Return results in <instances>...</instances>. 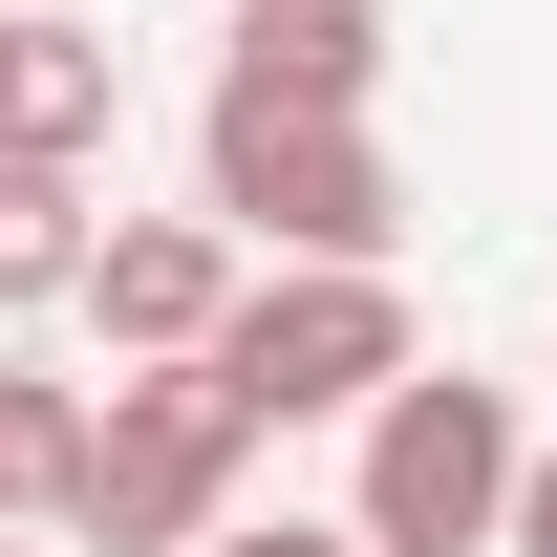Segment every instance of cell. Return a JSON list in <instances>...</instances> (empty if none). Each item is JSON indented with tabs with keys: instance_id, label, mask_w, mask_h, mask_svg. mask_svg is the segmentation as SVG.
Masks as SVG:
<instances>
[{
	"instance_id": "obj_2",
	"label": "cell",
	"mask_w": 557,
	"mask_h": 557,
	"mask_svg": "<svg viewBox=\"0 0 557 557\" xmlns=\"http://www.w3.org/2000/svg\"><path fill=\"white\" fill-rule=\"evenodd\" d=\"M429 364V322H408V278H344V258H258L236 300H214V344H194V386L236 429H364V386H408Z\"/></svg>"
},
{
	"instance_id": "obj_3",
	"label": "cell",
	"mask_w": 557,
	"mask_h": 557,
	"mask_svg": "<svg viewBox=\"0 0 557 557\" xmlns=\"http://www.w3.org/2000/svg\"><path fill=\"white\" fill-rule=\"evenodd\" d=\"M236 472H258V429L214 408L194 364H108V408H86L44 536H65V557H194L214 515H236Z\"/></svg>"
},
{
	"instance_id": "obj_6",
	"label": "cell",
	"mask_w": 557,
	"mask_h": 557,
	"mask_svg": "<svg viewBox=\"0 0 557 557\" xmlns=\"http://www.w3.org/2000/svg\"><path fill=\"white\" fill-rule=\"evenodd\" d=\"M129 129V44L108 22H65V0H0V150H108Z\"/></svg>"
},
{
	"instance_id": "obj_10",
	"label": "cell",
	"mask_w": 557,
	"mask_h": 557,
	"mask_svg": "<svg viewBox=\"0 0 557 557\" xmlns=\"http://www.w3.org/2000/svg\"><path fill=\"white\" fill-rule=\"evenodd\" d=\"M194 557H364V536H344V515H214Z\"/></svg>"
},
{
	"instance_id": "obj_11",
	"label": "cell",
	"mask_w": 557,
	"mask_h": 557,
	"mask_svg": "<svg viewBox=\"0 0 557 557\" xmlns=\"http://www.w3.org/2000/svg\"><path fill=\"white\" fill-rule=\"evenodd\" d=\"M493 557H557V450H515V515H493Z\"/></svg>"
},
{
	"instance_id": "obj_12",
	"label": "cell",
	"mask_w": 557,
	"mask_h": 557,
	"mask_svg": "<svg viewBox=\"0 0 557 557\" xmlns=\"http://www.w3.org/2000/svg\"><path fill=\"white\" fill-rule=\"evenodd\" d=\"M0 557H65V536H0Z\"/></svg>"
},
{
	"instance_id": "obj_9",
	"label": "cell",
	"mask_w": 557,
	"mask_h": 557,
	"mask_svg": "<svg viewBox=\"0 0 557 557\" xmlns=\"http://www.w3.org/2000/svg\"><path fill=\"white\" fill-rule=\"evenodd\" d=\"M65 450H86V386H44V364L0 344V536H44V515H65Z\"/></svg>"
},
{
	"instance_id": "obj_1",
	"label": "cell",
	"mask_w": 557,
	"mask_h": 557,
	"mask_svg": "<svg viewBox=\"0 0 557 557\" xmlns=\"http://www.w3.org/2000/svg\"><path fill=\"white\" fill-rule=\"evenodd\" d=\"M194 214L236 236V258H344V278L408 258V172H386V129H364V108H258V86L194 108Z\"/></svg>"
},
{
	"instance_id": "obj_7",
	"label": "cell",
	"mask_w": 557,
	"mask_h": 557,
	"mask_svg": "<svg viewBox=\"0 0 557 557\" xmlns=\"http://www.w3.org/2000/svg\"><path fill=\"white\" fill-rule=\"evenodd\" d=\"M214 86H258V108H386V0H258Z\"/></svg>"
},
{
	"instance_id": "obj_8",
	"label": "cell",
	"mask_w": 557,
	"mask_h": 557,
	"mask_svg": "<svg viewBox=\"0 0 557 557\" xmlns=\"http://www.w3.org/2000/svg\"><path fill=\"white\" fill-rule=\"evenodd\" d=\"M86 236H108V214H86L65 150H0V322H44V300L86 278Z\"/></svg>"
},
{
	"instance_id": "obj_4",
	"label": "cell",
	"mask_w": 557,
	"mask_h": 557,
	"mask_svg": "<svg viewBox=\"0 0 557 557\" xmlns=\"http://www.w3.org/2000/svg\"><path fill=\"white\" fill-rule=\"evenodd\" d=\"M515 386H472V364H408V386H364V472H344V536L364 557H493V515H515Z\"/></svg>"
},
{
	"instance_id": "obj_13",
	"label": "cell",
	"mask_w": 557,
	"mask_h": 557,
	"mask_svg": "<svg viewBox=\"0 0 557 557\" xmlns=\"http://www.w3.org/2000/svg\"><path fill=\"white\" fill-rule=\"evenodd\" d=\"M236 22H258V0H236Z\"/></svg>"
},
{
	"instance_id": "obj_5",
	"label": "cell",
	"mask_w": 557,
	"mask_h": 557,
	"mask_svg": "<svg viewBox=\"0 0 557 557\" xmlns=\"http://www.w3.org/2000/svg\"><path fill=\"white\" fill-rule=\"evenodd\" d=\"M236 278H258V258H236L214 214H108V236H86V278H65V300H86V322H108V364H194V344H214V300H236Z\"/></svg>"
}]
</instances>
